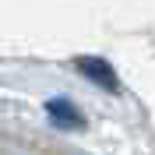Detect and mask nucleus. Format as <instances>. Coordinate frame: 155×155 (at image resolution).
I'll use <instances>...</instances> for the list:
<instances>
[{"mask_svg": "<svg viewBox=\"0 0 155 155\" xmlns=\"http://www.w3.org/2000/svg\"><path fill=\"white\" fill-rule=\"evenodd\" d=\"M78 71H81V74H88L99 88L116 92V74H113V67H109L106 60H99V57H85V60H78Z\"/></svg>", "mask_w": 155, "mask_h": 155, "instance_id": "obj_1", "label": "nucleus"}, {"mask_svg": "<svg viewBox=\"0 0 155 155\" xmlns=\"http://www.w3.org/2000/svg\"><path fill=\"white\" fill-rule=\"evenodd\" d=\"M46 113H49V120H53L57 127H81V124H85V116L78 113L67 99H49V102H46Z\"/></svg>", "mask_w": 155, "mask_h": 155, "instance_id": "obj_2", "label": "nucleus"}]
</instances>
